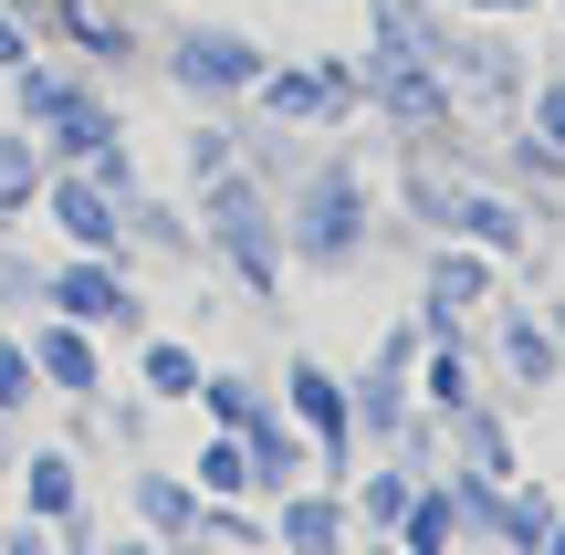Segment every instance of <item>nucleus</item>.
Listing matches in <instances>:
<instances>
[{"label": "nucleus", "mask_w": 565, "mask_h": 555, "mask_svg": "<svg viewBox=\"0 0 565 555\" xmlns=\"http://www.w3.org/2000/svg\"><path fill=\"white\" fill-rule=\"evenodd\" d=\"M565 524V503L555 493H534V482H503V493H492V514H482V545H503V555H534Z\"/></svg>", "instance_id": "obj_16"}, {"label": "nucleus", "mask_w": 565, "mask_h": 555, "mask_svg": "<svg viewBox=\"0 0 565 555\" xmlns=\"http://www.w3.org/2000/svg\"><path fill=\"white\" fill-rule=\"evenodd\" d=\"M366 105H377V116H398L408 137H419V126L440 137V126L461 116V95H450V74H440V63H429V53H387V42L366 53Z\"/></svg>", "instance_id": "obj_5"}, {"label": "nucleus", "mask_w": 565, "mask_h": 555, "mask_svg": "<svg viewBox=\"0 0 565 555\" xmlns=\"http://www.w3.org/2000/svg\"><path fill=\"white\" fill-rule=\"evenodd\" d=\"M84 11H95V0H11V21H21V32H32V42H63V53H74Z\"/></svg>", "instance_id": "obj_28"}, {"label": "nucleus", "mask_w": 565, "mask_h": 555, "mask_svg": "<svg viewBox=\"0 0 565 555\" xmlns=\"http://www.w3.org/2000/svg\"><path fill=\"white\" fill-rule=\"evenodd\" d=\"M450 242H471V252H492V263H513L524 252V210L513 200H492V189H450Z\"/></svg>", "instance_id": "obj_17"}, {"label": "nucleus", "mask_w": 565, "mask_h": 555, "mask_svg": "<svg viewBox=\"0 0 565 555\" xmlns=\"http://www.w3.org/2000/svg\"><path fill=\"white\" fill-rule=\"evenodd\" d=\"M273 555H356L345 482H294V493H273Z\"/></svg>", "instance_id": "obj_8"}, {"label": "nucleus", "mask_w": 565, "mask_h": 555, "mask_svg": "<svg viewBox=\"0 0 565 555\" xmlns=\"http://www.w3.org/2000/svg\"><path fill=\"white\" fill-rule=\"evenodd\" d=\"M534 555H565V524H555V535H545V545H534Z\"/></svg>", "instance_id": "obj_38"}, {"label": "nucleus", "mask_w": 565, "mask_h": 555, "mask_svg": "<svg viewBox=\"0 0 565 555\" xmlns=\"http://www.w3.org/2000/svg\"><path fill=\"white\" fill-rule=\"evenodd\" d=\"M252 84H263V42H252V32H231V21L168 32V95H189V105H252Z\"/></svg>", "instance_id": "obj_4"}, {"label": "nucleus", "mask_w": 565, "mask_h": 555, "mask_svg": "<svg viewBox=\"0 0 565 555\" xmlns=\"http://www.w3.org/2000/svg\"><path fill=\"white\" fill-rule=\"evenodd\" d=\"M189 221H200V263H221L252 305H282V273H294V252H282V200L252 179V168L210 179Z\"/></svg>", "instance_id": "obj_1"}, {"label": "nucleus", "mask_w": 565, "mask_h": 555, "mask_svg": "<svg viewBox=\"0 0 565 555\" xmlns=\"http://www.w3.org/2000/svg\"><path fill=\"white\" fill-rule=\"evenodd\" d=\"M408 388H419V409H429V419L471 409L482 388H471V356H461V335H429V346H419V377H408Z\"/></svg>", "instance_id": "obj_22"}, {"label": "nucleus", "mask_w": 565, "mask_h": 555, "mask_svg": "<svg viewBox=\"0 0 565 555\" xmlns=\"http://www.w3.org/2000/svg\"><path fill=\"white\" fill-rule=\"evenodd\" d=\"M189 409H210V430H252V419H273V388H263V377H242V367H210Z\"/></svg>", "instance_id": "obj_25"}, {"label": "nucleus", "mask_w": 565, "mask_h": 555, "mask_svg": "<svg viewBox=\"0 0 565 555\" xmlns=\"http://www.w3.org/2000/svg\"><path fill=\"white\" fill-rule=\"evenodd\" d=\"M179 472H189V482H200V493H210V503H252V440H242V430H210V440H200V451H189V461H179Z\"/></svg>", "instance_id": "obj_24"}, {"label": "nucleus", "mask_w": 565, "mask_h": 555, "mask_svg": "<svg viewBox=\"0 0 565 555\" xmlns=\"http://www.w3.org/2000/svg\"><path fill=\"white\" fill-rule=\"evenodd\" d=\"M42 314H74L95 335H147V293L126 273V252H63V263H42Z\"/></svg>", "instance_id": "obj_3"}, {"label": "nucleus", "mask_w": 565, "mask_h": 555, "mask_svg": "<svg viewBox=\"0 0 565 555\" xmlns=\"http://www.w3.org/2000/svg\"><path fill=\"white\" fill-rule=\"evenodd\" d=\"M534 137H545L555 158H565V74H545V84H534Z\"/></svg>", "instance_id": "obj_30"}, {"label": "nucleus", "mask_w": 565, "mask_h": 555, "mask_svg": "<svg viewBox=\"0 0 565 555\" xmlns=\"http://www.w3.org/2000/svg\"><path fill=\"white\" fill-rule=\"evenodd\" d=\"M42 179H53L42 137H32V126H0V231H21L42 210Z\"/></svg>", "instance_id": "obj_19"}, {"label": "nucleus", "mask_w": 565, "mask_h": 555, "mask_svg": "<svg viewBox=\"0 0 565 555\" xmlns=\"http://www.w3.org/2000/svg\"><path fill=\"white\" fill-rule=\"evenodd\" d=\"M492 293H503V263L471 242H440L419 273V335H461V314H482Z\"/></svg>", "instance_id": "obj_6"}, {"label": "nucleus", "mask_w": 565, "mask_h": 555, "mask_svg": "<svg viewBox=\"0 0 565 555\" xmlns=\"http://www.w3.org/2000/svg\"><path fill=\"white\" fill-rule=\"evenodd\" d=\"M116 137H126V116H116V105L95 95V84H84V95L63 105L53 126H42V158H53V168H84V158H105Z\"/></svg>", "instance_id": "obj_14"}, {"label": "nucleus", "mask_w": 565, "mask_h": 555, "mask_svg": "<svg viewBox=\"0 0 565 555\" xmlns=\"http://www.w3.org/2000/svg\"><path fill=\"white\" fill-rule=\"evenodd\" d=\"M200 482L189 472H168V461H137L126 472V514H137V535H158L168 555H189V535H200Z\"/></svg>", "instance_id": "obj_10"}, {"label": "nucleus", "mask_w": 565, "mask_h": 555, "mask_svg": "<svg viewBox=\"0 0 565 555\" xmlns=\"http://www.w3.org/2000/svg\"><path fill=\"white\" fill-rule=\"evenodd\" d=\"M42 221L63 231V252H126V210H116V189H95L84 168H53V179H42Z\"/></svg>", "instance_id": "obj_9"}, {"label": "nucleus", "mask_w": 565, "mask_h": 555, "mask_svg": "<svg viewBox=\"0 0 565 555\" xmlns=\"http://www.w3.org/2000/svg\"><path fill=\"white\" fill-rule=\"evenodd\" d=\"M366 179L345 158H324V168H303L294 179V200H282V252H294V273H356L366 263Z\"/></svg>", "instance_id": "obj_2"}, {"label": "nucleus", "mask_w": 565, "mask_h": 555, "mask_svg": "<svg viewBox=\"0 0 565 555\" xmlns=\"http://www.w3.org/2000/svg\"><path fill=\"white\" fill-rule=\"evenodd\" d=\"M471 524H461V503H450V482L440 472H419V493H408V514H398V545L408 555H450Z\"/></svg>", "instance_id": "obj_21"}, {"label": "nucleus", "mask_w": 565, "mask_h": 555, "mask_svg": "<svg viewBox=\"0 0 565 555\" xmlns=\"http://www.w3.org/2000/svg\"><path fill=\"white\" fill-rule=\"evenodd\" d=\"M179 168H189V189H210V179H231L242 168V126H221V116H200L179 137Z\"/></svg>", "instance_id": "obj_26"}, {"label": "nucleus", "mask_w": 565, "mask_h": 555, "mask_svg": "<svg viewBox=\"0 0 565 555\" xmlns=\"http://www.w3.org/2000/svg\"><path fill=\"white\" fill-rule=\"evenodd\" d=\"M503 377H513L524 398H545L555 377H565V346H555L545 314H503Z\"/></svg>", "instance_id": "obj_20"}, {"label": "nucleus", "mask_w": 565, "mask_h": 555, "mask_svg": "<svg viewBox=\"0 0 565 555\" xmlns=\"http://www.w3.org/2000/svg\"><path fill=\"white\" fill-rule=\"evenodd\" d=\"M252 503H273V493H294V482H315V440L282 419V398H273V419H252Z\"/></svg>", "instance_id": "obj_12"}, {"label": "nucleus", "mask_w": 565, "mask_h": 555, "mask_svg": "<svg viewBox=\"0 0 565 555\" xmlns=\"http://www.w3.org/2000/svg\"><path fill=\"white\" fill-rule=\"evenodd\" d=\"M32 409H42V367H32V346L0 325V419H32Z\"/></svg>", "instance_id": "obj_27"}, {"label": "nucleus", "mask_w": 565, "mask_h": 555, "mask_svg": "<svg viewBox=\"0 0 565 555\" xmlns=\"http://www.w3.org/2000/svg\"><path fill=\"white\" fill-rule=\"evenodd\" d=\"M545 325H555V346H565V305H545Z\"/></svg>", "instance_id": "obj_37"}, {"label": "nucleus", "mask_w": 565, "mask_h": 555, "mask_svg": "<svg viewBox=\"0 0 565 555\" xmlns=\"http://www.w3.org/2000/svg\"><path fill=\"white\" fill-rule=\"evenodd\" d=\"M11 461H21V440H11V419H0V493H11Z\"/></svg>", "instance_id": "obj_34"}, {"label": "nucleus", "mask_w": 565, "mask_h": 555, "mask_svg": "<svg viewBox=\"0 0 565 555\" xmlns=\"http://www.w3.org/2000/svg\"><path fill=\"white\" fill-rule=\"evenodd\" d=\"M356 555H408V545L398 535H356Z\"/></svg>", "instance_id": "obj_35"}, {"label": "nucleus", "mask_w": 565, "mask_h": 555, "mask_svg": "<svg viewBox=\"0 0 565 555\" xmlns=\"http://www.w3.org/2000/svg\"><path fill=\"white\" fill-rule=\"evenodd\" d=\"M74 95H84V74H74V63H42V53H32V63L11 74V126H32V137H42V126H53Z\"/></svg>", "instance_id": "obj_23"}, {"label": "nucleus", "mask_w": 565, "mask_h": 555, "mask_svg": "<svg viewBox=\"0 0 565 555\" xmlns=\"http://www.w3.org/2000/svg\"><path fill=\"white\" fill-rule=\"evenodd\" d=\"M74 503H95V493H84V451H74V440H42V451H21V461H11V514L63 524Z\"/></svg>", "instance_id": "obj_11"}, {"label": "nucleus", "mask_w": 565, "mask_h": 555, "mask_svg": "<svg viewBox=\"0 0 565 555\" xmlns=\"http://www.w3.org/2000/svg\"><path fill=\"white\" fill-rule=\"evenodd\" d=\"M21 346H32V367H42V398H74V409H95V398H105V335H95V325L42 314Z\"/></svg>", "instance_id": "obj_7"}, {"label": "nucleus", "mask_w": 565, "mask_h": 555, "mask_svg": "<svg viewBox=\"0 0 565 555\" xmlns=\"http://www.w3.org/2000/svg\"><path fill=\"white\" fill-rule=\"evenodd\" d=\"M200 377H210V356L189 346V335H158V325L137 335V388L158 398V409H189V398H200Z\"/></svg>", "instance_id": "obj_15"}, {"label": "nucleus", "mask_w": 565, "mask_h": 555, "mask_svg": "<svg viewBox=\"0 0 565 555\" xmlns=\"http://www.w3.org/2000/svg\"><path fill=\"white\" fill-rule=\"evenodd\" d=\"M84 179H95V189H116V200H126V189H147V168H137V147H105V158H84Z\"/></svg>", "instance_id": "obj_29"}, {"label": "nucleus", "mask_w": 565, "mask_h": 555, "mask_svg": "<svg viewBox=\"0 0 565 555\" xmlns=\"http://www.w3.org/2000/svg\"><path fill=\"white\" fill-rule=\"evenodd\" d=\"M95 555H168V545H158V535H105Z\"/></svg>", "instance_id": "obj_33"}, {"label": "nucleus", "mask_w": 565, "mask_h": 555, "mask_svg": "<svg viewBox=\"0 0 565 555\" xmlns=\"http://www.w3.org/2000/svg\"><path fill=\"white\" fill-rule=\"evenodd\" d=\"M471 11H492V21H513V11H534V0H471Z\"/></svg>", "instance_id": "obj_36"}, {"label": "nucleus", "mask_w": 565, "mask_h": 555, "mask_svg": "<svg viewBox=\"0 0 565 555\" xmlns=\"http://www.w3.org/2000/svg\"><path fill=\"white\" fill-rule=\"evenodd\" d=\"M0 555H63V545H53V524H32V514H11V524H0Z\"/></svg>", "instance_id": "obj_31"}, {"label": "nucleus", "mask_w": 565, "mask_h": 555, "mask_svg": "<svg viewBox=\"0 0 565 555\" xmlns=\"http://www.w3.org/2000/svg\"><path fill=\"white\" fill-rule=\"evenodd\" d=\"M408 493H419V472H408L398 451H387V461H356V472H345V514H356V535H398Z\"/></svg>", "instance_id": "obj_13"}, {"label": "nucleus", "mask_w": 565, "mask_h": 555, "mask_svg": "<svg viewBox=\"0 0 565 555\" xmlns=\"http://www.w3.org/2000/svg\"><path fill=\"white\" fill-rule=\"evenodd\" d=\"M126 252H168V263H200V221L189 210H168L158 189H126Z\"/></svg>", "instance_id": "obj_18"}, {"label": "nucleus", "mask_w": 565, "mask_h": 555, "mask_svg": "<svg viewBox=\"0 0 565 555\" xmlns=\"http://www.w3.org/2000/svg\"><path fill=\"white\" fill-rule=\"evenodd\" d=\"M32 53H42V42L21 32V21H11V0H0V74H21V63H32Z\"/></svg>", "instance_id": "obj_32"}]
</instances>
